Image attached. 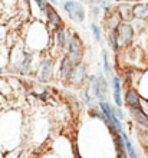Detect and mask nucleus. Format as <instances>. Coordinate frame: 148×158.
<instances>
[{
	"instance_id": "nucleus-1",
	"label": "nucleus",
	"mask_w": 148,
	"mask_h": 158,
	"mask_svg": "<svg viewBox=\"0 0 148 158\" xmlns=\"http://www.w3.org/2000/svg\"><path fill=\"white\" fill-rule=\"evenodd\" d=\"M33 53L26 49L25 43H13L10 48V60H9V72L17 73L22 76H27L32 72Z\"/></svg>"
},
{
	"instance_id": "nucleus-2",
	"label": "nucleus",
	"mask_w": 148,
	"mask_h": 158,
	"mask_svg": "<svg viewBox=\"0 0 148 158\" xmlns=\"http://www.w3.org/2000/svg\"><path fill=\"white\" fill-rule=\"evenodd\" d=\"M26 49L32 50H40L46 49L49 46V26L45 25L40 20H33L27 29H26Z\"/></svg>"
},
{
	"instance_id": "nucleus-3",
	"label": "nucleus",
	"mask_w": 148,
	"mask_h": 158,
	"mask_svg": "<svg viewBox=\"0 0 148 158\" xmlns=\"http://www.w3.org/2000/svg\"><path fill=\"white\" fill-rule=\"evenodd\" d=\"M87 86L98 102L108 101L109 86H108V82H107L105 75H102V73H99V75H89L88 76Z\"/></svg>"
},
{
	"instance_id": "nucleus-4",
	"label": "nucleus",
	"mask_w": 148,
	"mask_h": 158,
	"mask_svg": "<svg viewBox=\"0 0 148 158\" xmlns=\"http://www.w3.org/2000/svg\"><path fill=\"white\" fill-rule=\"evenodd\" d=\"M66 38H68V45H66V56L72 60L74 65L82 63L83 58V43L76 33L72 30H66Z\"/></svg>"
},
{
	"instance_id": "nucleus-5",
	"label": "nucleus",
	"mask_w": 148,
	"mask_h": 158,
	"mask_svg": "<svg viewBox=\"0 0 148 158\" xmlns=\"http://www.w3.org/2000/svg\"><path fill=\"white\" fill-rule=\"evenodd\" d=\"M53 69H55V65H53V59L50 58L49 55H46L43 58L40 59V62L37 65V69H36V81L40 83H48L50 79L53 78Z\"/></svg>"
},
{
	"instance_id": "nucleus-6",
	"label": "nucleus",
	"mask_w": 148,
	"mask_h": 158,
	"mask_svg": "<svg viewBox=\"0 0 148 158\" xmlns=\"http://www.w3.org/2000/svg\"><path fill=\"white\" fill-rule=\"evenodd\" d=\"M62 9L76 23H82L85 20V7L82 6V3H79L76 0H65V2H62Z\"/></svg>"
},
{
	"instance_id": "nucleus-7",
	"label": "nucleus",
	"mask_w": 148,
	"mask_h": 158,
	"mask_svg": "<svg viewBox=\"0 0 148 158\" xmlns=\"http://www.w3.org/2000/svg\"><path fill=\"white\" fill-rule=\"evenodd\" d=\"M88 68L85 63H78V65H75L74 71L70 73L69 79H68V85L70 86H75V88H82L85 83L88 82Z\"/></svg>"
},
{
	"instance_id": "nucleus-8",
	"label": "nucleus",
	"mask_w": 148,
	"mask_h": 158,
	"mask_svg": "<svg viewBox=\"0 0 148 158\" xmlns=\"http://www.w3.org/2000/svg\"><path fill=\"white\" fill-rule=\"evenodd\" d=\"M116 38H118V43L119 46H129L132 43L134 39V29L132 26L127 22H122L121 25L115 29Z\"/></svg>"
},
{
	"instance_id": "nucleus-9",
	"label": "nucleus",
	"mask_w": 148,
	"mask_h": 158,
	"mask_svg": "<svg viewBox=\"0 0 148 158\" xmlns=\"http://www.w3.org/2000/svg\"><path fill=\"white\" fill-rule=\"evenodd\" d=\"M45 20H46V25L49 26L52 30L58 29V27H63V22H62L61 15H59L58 10L52 4H48V9H46V13H45Z\"/></svg>"
},
{
	"instance_id": "nucleus-10",
	"label": "nucleus",
	"mask_w": 148,
	"mask_h": 158,
	"mask_svg": "<svg viewBox=\"0 0 148 158\" xmlns=\"http://www.w3.org/2000/svg\"><path fill=\"white\" fill-rule=\"evenodd\" d=\"M121 20H122V17H121V15L118 13V10H116V9H111V10H108V12L105 13L104 25H105V27H107L109 32H112V30H115L116 27L122 23Z\"/></svg>"
},
{
	"instance_id": "nucleus-11",
	"label": "nucleus",
	"mask_w": 148,
	"mask_h": 158,
	"mask_svg": "<svg viewBox=\"0 0 148 158\" xmlns=\"http://www.w3.org/2000/svg\"><path fill=\"white\" fill-rule=\"evenodd\" d=\"M53 35H52V43H53V48L59 52L62 50H66V45H68V38H66V30L65 27H58V29L52 30Z\"/></svg>"
},
{
	"instance_id": "nucleus-12",
	"label": "nucleus",
	"mask_w": 148,
	"mask_h": 158,
	"mask_svg": "<svg viewBox=\"0 0 148 158\" xmlns=\"http://www.w3.org/2000/svg\"><path fill=\"white\" fill-rule=\"evenodd\" d=\"M75 65L72 63V60H70L68 56H63V58L61 59V63H59V72H58V79H61L62 82H68V79H69L70 73H72V71H74Z\"/></svg>"
},
{
	"instance_id": "nucleus-13",
	"label": "nucleus",
	"mask_w": 148,
	"mask_h": 158,
	"mask_svg": "<svg viewBox=\"0 0 148 158\" xmlns=\"http://www.w3.org/2000/svg\"><path fill=\"white\" fill-rule=\"evenodd\" d=\"M125 105L128 106V109H135V108H142L141 105V96L138 95V92L134 89V88H129L125 92Z\"/></svg>"
},
{
	"instance_id": "nucleus-14",
	"label": "nucleus",
	"mask_w": 148,
	"mask_h": 158,
	"mask_svg": "<svg viewBox=\"0 0 148 158\" xmlns=\"http://www.w3.org/2000/svg\"><path fill=\"white\" fill-rule=\"evenodd\" d=\"M111 86H112V96H114V104L115 106L121 108L124 104L122 96H121V78L118 75H114L111 79Z\"/></svg>"
},
{
	"instance_id": "nucleus-15",
	"label": "nucleus",
	"mask_w": 148,
	"mask_h": 158,
	"mask_svg": "<svg viewBox=\"0 0 148 158\" xmlns=\"http://www.w3.org/2000/svg\"><path fill=\"white\" fill-rule=\"evenodd\" d=\"M9 60H10V48L4 42H0V76L4 71L9 69Z\"/></svg>"
},
{
	"instance_id": "nucleus-16",
	"label": "nucleus",
	"mask_w": 148,
	"mask_h": 158,
	"mask_svg": "<svg viewBox=\"0 0 148 158\" xmlns=\"http://www.w3.org/2000/svg\"><path fill=\"white\" fill-rule=\"evenodd\" d=\"M129 111V115L134 121H135L138 125L144 127V128H148V115L144 112L142 108H135V109H128Z\"/></svg>"
},
{
	"instance_id": "nucleus-17",
	"label": "nucleus",
	"mask_w": 148,
	"mask_h": 158,
	"mask_svg": "<svg viewBox=\"0 0 148 158\" xmlns=\"http://www.w3.org/2000/svg\"><path fill=\"white\" fill-rule=\"evenodd\" d=\"M132 16L135 19H141V20H145L148 19V4L145 3H138L132 7Z\"/></svg>"
},
{
	"instance_id": "nucleus-18",
	"label": "nucleus",
	"mask_w": 148,
	"mask_h": 158,
	"mask_svg": "<svg viewBox=\"0 0 148 158\" xmlns=\"http://www.w3.org/2000/svg\"><path fill=\"white\" fill-rule=\"evenodd\" d=\"M121 137H122V141H124V145H125V151H127V157L128 158H140V155L137 154L135 148H134V145H132L131 139L128 138V134L124 131V132H121Z\"/></svg>"
},
{
	"instance_id": "nucleus-19",
	"label": "nucleus",
	"mask_w": 148,
	"mask_h": 158,
	"mask_svg": "<svg viewBox=\"0 0 148 158\" xmlns=\"http://www.w3.org/2000/svg\"><path fill=\"white\" fill-rule=\"evenodd\" d=\"M116 10H118V13L121 15V17H122V20H129L132 16V7L129 6L128 3H121L116 7Z\"/></svg>"
},
{
	"instance_id": "nucleus-20",
	"label": "nucleus",
	"mask_w": 148,
	"mask_h": 158,
	"mask_svg": "<svg viewBox=\"0 0 148 158\" xmlns=\"http://www.w3.org/2000/svg\"><path fill=\"white\" fill-rule=\"evenodd\" d=\"M108 42H109V46H111V49L114 52L119 49V43H118V38H116V33L115 30H112V32H108Z\"/></svg>"
},
{
	"instance_id": "nucleus-21",
	"label": "nucleus",
	"mask_w": 148,
	"mask_h": 158,
	"mask_svg": "<svg viewBox=\"0 0 148 158\" xmlns=\"http://www.w3.org/2000/svg\"><path fill=\"white\" fill-rule=\"evenodd\" d=\"M102 62H104V73H105V76H111V66H109L108 55L105 50H102Z\"/></svg>"
},
{
	"instance_id": "nucleus-22",
	"label": "nucleus",
	"mask_w": 148,
	"mask_h": 158,
	"mask_svg": "<svg viewBox=\"0 0 148 158\" xmlns=\"http://www.w3.org/2000/svg\"><path fill=\"white\" fill-rule=\"evenodd\" d=\"M91 30H92V35L96 42L102 40V35H101V27H99L96 23H91Z\"/></svg>"
},
{
	"instance_id": "nucleus-23",
	"label": "nucleus",
	"mask_w": 148,
	"mask_h": 158,
	"mask_svg": "<svg viewBox=\"0 0 148 158\" xmlns=\"http://www.w3.org/2000/svg\"><path fill=\"white\" fill-rule=\"evenodd\" d=\"M7 29H6V26H0V42H6V38H7Z\"/></svg>"
},
{
	"instance_id": "nucleus-24",
	"label": "nucleus",
	"mask_w": 148,
	"mask_h": 158,
	"mask_svg": "<svg viewBox=\"0 0 148 158\" xmlns=\"http://www.w3.org/2000/svg\"><path fill=\"white\" fill-rule=\"evenodd\" d=\"M114 114H115L116 115V118H118V119H125V114H124V111L121 108H118V106H114Z\"/></svg>"
},
{
	"instance_id": "nucleus-25",
	"label": "nucleus",
	"mask_w": 148,
	"mask_h": 158,
	"mask_svg": "<svg viewBox=\"0 0 148 158\" xmlns=\"http://www.w3.org/2000/svg\"><path fill=\"white\" fill-rule=\"evenodd\" d=\"M48 3L52 4V6H56V4H58V0H48Z\"/></svg>"
},
{
	"instance_id": "nucleus-26",
	"label": "nucleus",
	"mask_w": 148,
	"mask_h": 158,
	"mask_svg": "<svg viewBox=\"0 0 148 158\" xmlns=\"http://www.w3.org/2000/svg\"><path fill=\"white\" fill-rule=\"evenodd\" d=\"M115 2H121V0H115Z\"/></svg>"
}]
</instances>
